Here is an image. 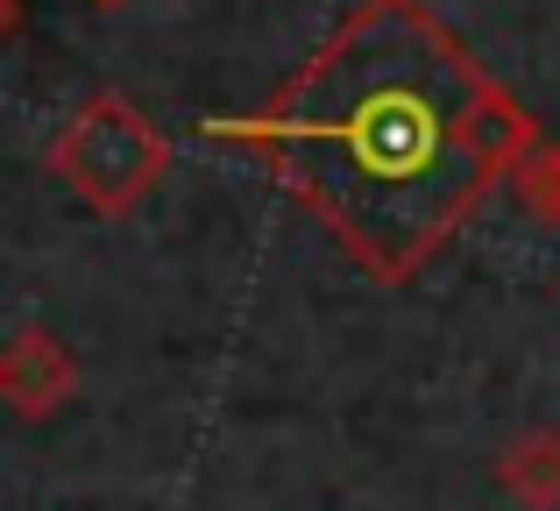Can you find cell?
Returning a JSON list of instances; mask_svg holds the SVG:
<instances>
[{"label": "cell", "instance_id": "obj_1", "mask_svg": "<svg viewBox=\"0 0 560 511\" xmlns=\"http://www.w3.org/2000/svg\"><path fill=\"white\" fill-rule=\"evenodd\" d=\"M206 142L248 156L376 284H411L539 128L425 0H355L256 114H213Z\"/></svg>", "mask_w": 560, "mask_h": 511}, {"label": "cell", "instance_id": "obj_2", "mask_svg": "<svg viewBox=\"0 0 560 511\" xmlns=\"http://www.w3.org/2000/svg\"><path fill=\"white\" fill-rule=\"evenodd\" d=\"M50 171L100 213V221H128L142 199L156 193V178L171 171V142L136 100L121 93H85L65 114L50 142Z\"/></svg>", "mask_w": 560, "mask_h": 511}, {"label": "cell", "instance_id": "obj_3", "mask_svg": "<svg viewBox=\"0 0 560 511\" xmlns=\"http://www.w3.org/2000/svg\"><path fill=\"white\" fill-rule=\"evenodd\" d=\"M79 398V362H71V348L57 341L50 327H14L8 341H0V405H8L14 419H50L65 413V405Z\"/></svg>", "mask_w": 560, "mask_h": 511}, {"label": "cell", "instance_id": "obj_4", "mask_svg": "<svg viewBox=\"0 0 560 511\" xmlns=\"http://www.w3.org/2000/svg\"><path fill=\"white\" fill-rule=\"evenodd\" d=\"M497 484H504V498H518L525 511H560V433L533 427V433H518V441H504Z\"/></svg>", "mask_w": 560, "mask_h": 511}, {"label": "cell", "instance_id": "obj_5", "mask_svg": "<svg viewBox=\"0 0 560 511\" xmlns=\"http://www.w3.org/2000/svg\"><path fill=\"white\" fill-rule=\"evenodd\" d=\"M511 185H518V199L539 213V221L560 228V142H533L525 164L511 171Z\"/></svg>", "mask_w": 560, "mask_h": 511}, {"label": "cell", "instance_id": "obj_6", "mask_svg": "<svg viewBox=\"0 0 560 511\" xmlns=\"http://www.w3.org/2000/svg\"><path fill=\"white\" fill-rule=\"evenodd\" d=\"M14 28H22V0H0V43H8Z\"/></svg>", "mask_w": 560, "mask_h": 511}, {"label": "cell", "instance_id": "obj_7", "mask_svg": "<svg viewBox=\"0 0 560 511\" xmlns=\"http://www.w3.org/2000/svg\"><path fill=\"white\" fill-rule=\"evenodd\" d=\"M93 8H128V0H93Z\"/></svg>", "mask_w": 560, "mask_h": 511}]
</instances>
